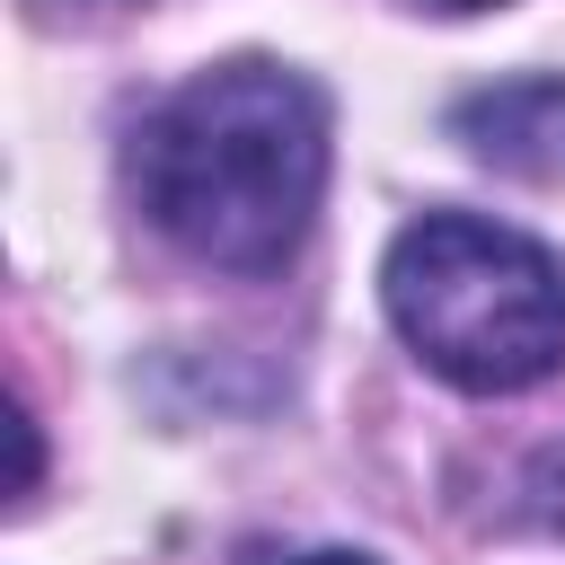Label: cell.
I'll return each mask as SVG.
<instances>
[{
  "instance_id": "obj_1",
  "label": "cell",
  "mask_w": 565,
  "mask_h": 565,
  "mask_svg": "<svg viewBox=\"0 0 565 565\" xmlns=\"http://www.w3.org/2000/svg\"><path fill=\"white\" fill-rule=\"evenodd\" d=\"M132 185L185 256L221 274H274L300 256L327 194V97L282 62L194 71L150 106Z\"/></svg>"
},
{
  "instance_id": "obj_2",
  "label": "cell",
  "mask_w": 565,
  "mask_h": 565,
  "mask_svg": "<svg viewBox=\"0 0 565 565\" xmlns=\"http://www.w3.org/2000/svg\"><path fill=\"white\" fill-rule=\"evenodd\" d=\"M380 309L459 397H521L565 362V265L486 212H424L380 256Z\"/></svg>"
},
{
  "instance_id": "obj_3",
  "label": "cell",
  "mask_w": 565,
  "mask_h": 565,
  "mask_svg": "<svg viewBox=\"0 0 565 565\" xmlns=\"http://www.w3.org/2000/svg\"><path fill=\"white\" fill-rule=\"evenodd\" d=\"M450 132L494 159V168H521V177H547L565 168V79H503V88H477L450 106Z\"/></svg>"
},
{
  "instance_id": "obj_4",
  "label": "cell",
  "mask_w": 565,
  "mask_h": 565,
  "mask_svg": "<svg viewBox=\"0 0 565 565\" xmlns=\"http://www.w3.org/2000/svg\"><path fill=\"white\" fill-rule=\"evenodd\" d=\"M291 565H371V556H353V547H309V556H291Z\"/></svg>"
},
{
  "instance_id": "obj_5",
  "label": "cell",
  "mask_w": 565,
  "mask_h": 565,
  "mask_svg": "<svg viewBox=\"0 0 565 565\" xmlns=\"http://www.w3.org/2000/svg\"><path fill=\"white\" fill-rule=\"evenodd\" d=\"M433 9H494V0H433Z\"/></svg>"
}]
</instances>
